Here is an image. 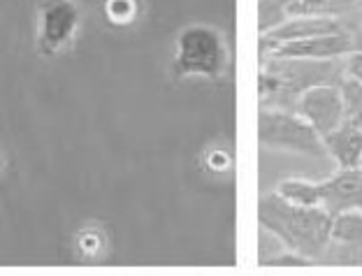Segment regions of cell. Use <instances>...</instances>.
Returning a JSON list of instances; mask_svg holds the SVG:
<instances>
[{
  "label": "cell",
  "mask_w": 362,
  "mask_h": 276,
  "mask_svg": "<svg viewBox=\"0 0 362 276\" xmlns=\"http://www.w3.org/2000/svg\"><path fill=\"white\" fill-rule=\"evenodd\" d=\"M258 221L262 230L272 234V239H276L284 248L309 258L314 265L323 263L334 225V216L327 214L323 207L293 202L274 191L262 195Z\"/></svg>",
  "instance_id": "obj_1"
},
{
  "label": "cell",
  "mask_w": 362,
  "mask_h": 276,
  "mask_svg": "<svg viewBox=\"0 0 362 276\" xmlns=\"http://www.w3.org/2000/svg\"><path fill=\"white\" fill-rule=\"evenodd\" d=\"M344 79V68L337 61L267 59L262 61L258 93L265 107L295 109L298 97L316 84H337Z\"/></svg>",
  "instance_id": "obj_2"
},
{
  "label": "cell",
  "mask_w": 362,
  "mask_h": 276,
  "mask_svg": "<svg viewBox=\"0 0 362 276\" xmlns=\"http://www.w3.org/2000/svg\"><path fill=\"white\" fill-rule=\"evenodd\" d=\"M276 191L293 202L323 207L332 216L362 211V167L337 169L332 176L323 179V181L286 179L279 184Z\"/></svg>",
  "instance_id": "obj_3"
},
{
  "label": "cell",
  "mask_w": 362,
  "mask_h": 276,
  "mask_svg": "<svg viewBox=\"0 0 362 276\" xmlns=\"http://www.w3.org/2000/svg\"><path fill=\"white\" fill-rule=\"evenodd\" d=\"M228 68V47L218 30L209 26H188L175 44L172 70L177 77L216 79Z\"/></svg>",
  "instance_id": "obj_4"
},
{
  "label": "cell",
  "mask_w": 362,
  "mask_h": 276,
  "mask_svg": "<svg viewBox=\"0 0 362 276\" xmlns=\"http://www.w3.org/2000/svg\"><path fill=\"white\" fill-rule=\"evenodd\" d=\"M258 140L265 149L300 156H325L323 137L295 109L265 107L258 116Z\"/></svg>",
  "instance_id": "obj_5"
},
{
  "label": "cell",
  "mask_w": 362,
  "mask_h": 276,
  "mask_svg": "<svg viewBox=\"0 0 362 276\" xmlns=\"http://www.w3.org/2000/svg\"><path fill=\"white\" fill-rule=\"evenodd\" d=\"M84 10L77 0H40L37 7V52L42 56H61L75 47Z\"/></svg>",
  "instance_id": "obj_6"
},
{
  "label": "cell",
  "mask_w": 362,
  "mask_h": 276,
  "mask_svg": "<svg viewBox=\"0 0 362 276\" xmlns=\"http://www.w3.org/2000/svg\"><path fill=\"white\" fill-rule=\"evenodd\" d=\"M295 112L323 137L346 121L344 114V95L339 81L337 84H316L307 88L295 102Z\"/></svg>",
  "instance_id": "obj_7"
},
{
  "label": "cell",
  "mask_w": 362,
  "mask_h": 276,
  "mask_svg": "<svg viewBox=\"0 0 362 276\" xmlns=\"http://www.w3.org/2000/svg\"><path fill=\"white\" fill-rule=\"evenodd\" d=\"M353 52V32H327V35H314L295 40V42L279 44L262 54V59H302V61H339Z\"/></svg>",
  "instance_id": "obj_8"
},
{
  "label": "cell",
  "mask_w": 362,
  "mask_h": 276,
  "mask_svg": "<svg viewBox=\"0 0 362 276\" xmlns=\"http://www.w3.org/2000/svg\"><path fill=\"white\" fill-rule=\"evenodd\" d=\"M320 265L362 267V211L334 216L332 239Z\"/></svg>",
  "instance_id": "obj_9"
},
{
  "label": "cell",
  "mask_w": 362,
  "mask_h": 276,
  "mask_svg": "<svg viewBox=\"0 0 362 276\" xmlns=\"http://www.w3.org/2000/svg\"><path fill=\"white\" fill-rule=\"evenodd\" d=\"M341 30H353L351 23L344 19H323V16H291L286 23L279 28L260 35V49L262 54H267L269 49L279 44L295 42V40L314 37V35H327V32H341Z\"/></svg>",
  "instance_id": "obj_10"
},
{
  "label": "cell",
  "mask_w": 362,
  "mask_h": 276,
  "mask_svg": "<svg viewBox=\"0 0 362 276\" xmlns=\"http://www.w3.org/2000/svg\"><path fill=\"white\" fill-rule=\"evenodd\" d=\"M325 156L337 162V169L362 167V130L349 121L337 126L332 133L323 135Z\"/></svg>",
  "instance_id": "obj_11"
},
{
  "label": "cell",
  "mask_w": 362,
  "mask_h": 276,
  "mask_svg": "<svg viewBox=\"0 0 362 276\" xmlns=\"http://www.w3.org/2000/svg\"><path fill=\"white\" fill-rule=\"evenodd\" d=\"M72 251L77 253L81 263H100L105 253L110 251V237H107L105 227L100 223L88 221L75 232L72 239Z\"/></svg>",
  "instance_id": "obj_12"
},
{
  "label": "cell",
  "mask_w": 362,
  "mask_h": 276,
  "mask_svg": "<svg viewBox=\"0 0 362 276\" xmlns=\"http://www.w3.org/2000/svg\"><path fill=\"white\" fill-rule=\"evenodd\" d=\"M291 16H323L344 19L356 12V0H288Z\"/></svg>",
  "instance_id": "obj_13"
},
{
  "label": "cell",
  "mask_w": 362,
  "mask_h": 276,
  "mask_svg": "<svg viewBox=\"0 0 362 276\" xmlns=\"http://www.w3.org/2000/svg\"><path fill=\"white\" fill-rule=\"evenodd\" d=\"M103 14L110 26L130 28L142 14L139 0H103Z\"/></svg>",
  "instance_id": "obj_14"
},
{
  "label": "cell",
  "mask_w": 362,
  "mask_h": 276,
  "mask_svg": "<svg viewBox=\"0 0 362 276\" xmlns=\"http://www.w3.org/2000/svg\"><path fill=\"white\" fill-rule=\"evenodd\" d=\"M288 19H291V12H288V0H260V3H258L260 35H265V32L279 28Z\"/></svg>",
  "instance_id": "obj_15"
},
{
  "label": "cell",
  "mask_w": 362,
  "mask_h": 276,
  "mask_svg": "<svg viewBox=\"0 0 362 276\" xmlns=\"http://www.w3.org/2000/svg\"><path fill=\"white\" fill-rule=\"evenodd\" d=\"M339 86L344 95V114H346V121L362 130V84L344 77L339 81Z\"/></svg>",
  "instance_id": "obj_16"
},
{
  "label": "cell",
  "mask_w": 362,
  "mask_h": 276,
  "mask_svg": "<svg viewBox=\"0 0 362 276\" xmlns=\"http://www.w3.org/2000/svg\"><path fill=\"white\" fill-rule=\"evenodd\" d=\"M260 265L265 267H311L309 258H304L295 251H288V248H279L274 253H269L267 258H260Z\"/></svg>",
  "instance_id": "obj_17"
},
{
  "label": "cell",
  "mask_w": 362,
  "mask_h": 276,
  "mask_svg": "<svg viewBox=\"0 0 362 276\" xmlns=\"http://www.w3.org/2000/svg\"><path fill=\"white\" fill-rule=\"evenodd\" d=\"M341 68H344V77L362 84V52L360 49H353L351 54L344 56Z\"/></svg>",
  "instance_id": "obj_18"
},
{
  "label": "cell",
  "mask_w": 362,
  "mask_h": 276,
  "mask_svg": "<svg viewBox=\"0 0 362 276\" xmlns=\"http://www.w3.org/2000/svg\"><path fill=\"white\" fill-rule=\"evenodd\" d=\"M353 49H360L362 52V21L358 23V26H353Z\"/></svg>",
  "instance_id": "obj_19"
},
{
  "label": "cell",
  "mask_w": 362,
  "mask_h": 276,
  "mask_svg": "<svg viewBox=\"0 0 362 276\" xmlns=\"http://www.w3.org/2000/svg\"><path fill=\"white\" fill-rule=\"evenodd\" d=\"M356 12L362 14V0H356Z\"/></svg>",
  "instance_id": "obj_20"
}]
</instances>
